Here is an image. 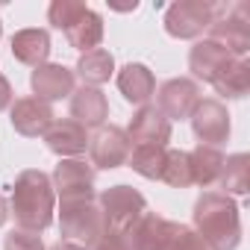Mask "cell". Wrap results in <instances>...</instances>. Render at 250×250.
<instances>
[{
	"instance_id": "28",
	"label": "cell",
	"mask_w": 250,
	"mask_h": 250,
	"mask_svg": "<svg viewBox=\"0 0 250 250\" xmlns=\"http://www.w3.org/2000/svg\"><path fill=\"white\" fill-rule=\"evenodd\" d=\"M3 250H44V241L39 232H27V229H12L3 241Z\"/></svg>"
},
{
	"instance_id": "15",
	"label": "cell",
	"mask_w": 250,
	"mask_h": 250,
	"mask_svg": "<svg viewBox=\"0 0 250 250\" xmlns=\"http://www.w3.org/2000/svg\"><path fill=\"white\" fill-rule=\"evenodd\" d=\"M109 118V103L100 88L83 85L71 94V121H77L85 130H100L103 121Z\"/></svg>"
},
{
	"instance_id": "4",
	"label": "cell",
	"mask_w": 250,
	"mask_h": 250,
	"mask_svg": "<svg viewBox=\"0 0 250 250\" xmlns=\"http://www.w3.org/2000/svg\"><path fill=\"white\" fill-rule=\"evenodd\" d=\"M209 39L227 47L235 59H244L250 50V6L244 0L229 6H218L209 24Z\"/></svg>"
},
{
	"instance_id": "34",
	"label": "cell",
	"mask_w": 250,
	"mask_h": 250,
	"mask_svg": "<svg viewBox=\"0 0 250 250\" xmlns=\"http://www.w3.org/2000/svg\"><path fill=\"white\" fill-rule=\"evenodd\" d=\"M0 36H3V24H0Z\"/></svg>"
},
{
	"instance_id": "23",
	"label": "cell",
	"mask_w": 250,
	"mask_h": 250,
	"mask_svg": "<svg viewBox=\"0 0 250 250\" xmlns=\"http://www.w3.org/2000/svg\"><path fill=\"white\" fill-rule=\"evenodd\" d=\"M215 91L227 100H241L250 88V62L247 59H232L229 65H224V71L212 80Z\"/></svg>"
},
{
	"instance_id": "20",
	"label": "cell",
	"mask_w": 250,
	"mask_h": 250,
	"mask_svg": "<svg viewBox=\"0 0 250 250\" xmlns=\"http://www.w3.org/2000/svg\"><path fill=\"white\" fill-rule=\"evenodd\" d=\"M74 74L83 80V85H91V88H97V85L109 83V77L115 74V56H112L109 50H103V47H97V50H88V53H83V56L77 59V68H74Z\"/></svg>"
},
{
	"instance_id": "14",
	"label": "cell",
	"mask_w": 250,
	"mask_h": 250,
	"mask_svg": "<svg viewBox=\"0 0 250 250\" xmlns=\"http://www.w3.org/2000/svg\"><path fill=\"white\" fill-rule=\"evenodd\" d=\"M30 85H33V94L39 100L53 103V100H62V97L74 94V71L65 68V65H56V62H44L33 71Z\"/></svg>"
},
{
	"instance_id": "6",
	"label": "cell",
	"mask_w": 250,
	"mask_h": 250,
	"mask_svg": "<svg viewBox=\"0 0 250 250\" xmlns=\"http://www.w3.org/2000/svg\"><path fill=\"white\" fill-rule=\"evenodd\" d=\"M215 9L218 6L209 0H177L165 12V30L174 39H197L203 30H209Z\"/></svg>"
},
{
	"instance_id": "19",
	"label": "cell",
	"mask_w": 250,
	"mask_h": 250,
	"mask_svg": "<svg viewBox=\"0 0 250 250\" xmlns=\"http://www.w3.org/2000/svg\"><path fill=\"white\" fill-rule=\"evenodd\" d=\"M12 56L24 65H44L50 56V33L47 30H18L12 36Z\"/></svg>"
},
{
	"instance_id": "18",
	"label": "cell",
	"mask_w": 250,
	"mask_h": 250,
	"mask_svg": "<svg viewBox=\"0 0 250 250\" xmlns=\"http://www.w3.org/2000/svg\"><path fill=\"white\" fill-rule=\"evenodd\" d=\"M118 88H121L124 100H130L136 106H147V100L156 94V77L147 65L130 62L118 71Z\"/></svg>"
},
{
	"instance_id": "16",
	"label": "cell",
	"mask_w": 250,
	"mask_h": 250,
	"mask_svg": "<svg viewBox=\"0 0 250 250\" xmlns=\"http://www.w3.org/2000/svg\"><path fill=\"white\" fill-rule=\"evenodd\" d=\"M232 59H235V56H232L227 47H221L218 42L200 39V42H194V47H191V53H188V68H191L194 80L212 83V80L224 71V65H229Z\"/></svg>"
},
{
	"instance_id": "27",
	"label": "cell",
	"mask_w": 250,
	"mask_h": 250,
	"mask_svg": "<svg viewBox=\"0 0 250 250\" xmlns=\"http://www.w3.org/2000/svg\"><path fill=\"white\" fill-rule=\"evenodd\" d=\"M85 9H88V6L80 3V0H53L50 9H47V21H50V27H56V30L65 33Z\"/></svg>"
},
{
	"instance_id": "11",
	"label": "cell",
	"mask_w": 250,
	"mask_h": 250,
	"mask_svg": "<svg viewBox=\"0 0 250 250\" xmlns=\"http://www.w3.org/2000/svg\"><path fill=\"white\" fill-rule=\"evenodd\" d=\"M200 103V85L188 77H174L168 83L159 85V112L168 121H183L194 112V106Z\"/></svg>"
},
{
	"instance_id": "32",
	"label": "cell",
	"mask_w": 250,
	"mask_h": 250,
	"mask_svg": "<svg viewBox=\"0 0 250 250\" xmlns=\"http://www.w3.org/2000/svg\"><path fill=\"white\" fill-rule=\"evenodd\" d=\"M50 250H88V247H80V244H71V241H62V238H59Z\"/></svg>"
},
{
	"instance_id": "7",
	"label": "cell",
	"mask_w": 250,
	"mask_h": 250,
	"mask_svg": "<svg viewBox=\"0 0 250 250\" xmlns=\"http://www.w3.org/2000/svg\"><path fill=\"white\" fill-rule=\"evenodd\" d=\"M180 229H183V224H177V221H168L156 212H142L139 221L124 235H127L133 250H168Z\"/></svg>"
},
{
	"instance_id": "8",
	"label": "cell",
	"mask_w": 250,
	"mask_h": 250,
	"mask_svg": "<svg viewBox=\"0 0 250 250\" xmlns=\"http://www.w3.org/2000/svg\"><path fill=\"white\" fill-rule=\"evenodd\" d=\"M188 118H191V130L200 145L218 147L229 139V112L221 100H215V97L200 100Z\"/></svg>"
},
{
	"instance_id": "1",
	"label": "cell",
	"mask_w": 250,
	"mask_h": 250,
	"mask_svg": "<svg viewBox=\"0 0 250 250\" xmlns=\"http://www.w3.org/2000/svg\"><path fill=\"white\" fill-rule=\"evenodd\" d=\"M194 232L209 250H235L241 241V215L229 194L203 191L194 203Z\"/></svg>"
},
{
	"instance_id": "24",
	"label": "cell",
	"mask_w": 250,
	"mask_h": 250,
	"mask_svg": "<svg viewBox=\"0 0 250 250\" xmlns=\"http://www.w3.org/2000/svg\"><path fill=\"white\" fill-rule=\"evenodd\" d=\"M224 194H247L250 191V156L247 153H232L224 159V171L218 177Z\"/></svg>"
},
{
	"instance_id": "10",
	"label": "cell",
	"mask_w": 250,
	"mask_h": 250,
	"mask_svg": "<svg viewBox=\"0 0 250 250\" xmlns=\"http://www.w3.org/2000/svg\"><path fill=\"white\" fill-rule=\"evenodd\" d=\"M50 183H53V191L59 194V200L94 197V168L85 165L83 159H59Z\"/></svg>"
},
{
	"instance_id": "13",
	"label": "cell",
	"mask_w": 250,
	"mask_h": 250,
	"mask_svg": "<svg viewBox=\"0 0 250 250\" xmlns=\"http://www.w3.org/2000/svg\"><path fill=\"white\" fill-rule=\"evenodd\" d=\"M130 142L136 145H153V147H165L171 142V121L156 109V106H139V112L130 121L127 130Z\"/></svg>"
},
{
	"instance_id": "2",
	"label": "cell",
	"mask_w": 250,
	"mask_h": 250,
	"mask_svg": "<svg viewBox=\"0 0 250 250\" xmlns=\"http://www.w3.org/2000/svg\"><path fill=\"white\" fill-rule=\"evenodd\" d=\"M53 209H56V191L53 183L44 171L27 168L18 174L12 186V212L18 227L27 232H44L53 224Z\"/></svg>"
},
{
	"instance_id": "25",
	"label": "cell",
	"mask_w": 250,
	"mask_h": 250,
	"mask_svg": "<svg viewBox=\"0 0 250 250\" xmlns=\"http://www.w3.org/2000/svg\"><path fill=\"white\" fill-rule=\"evenodd\" d=\"M165 156L168 147H153V145H136L130 150V168L147 180H162V168H165Z\"/></svg>"
},
{
	"instance_id": "9",
	"label": "cell",
	"mask_w": 250,
	"mask_h": 250,
	"mask_svg": "<svg viewBox=\"0 0 250 250\" xmlns=\"http://www.w3.org/2000/svg\"><path fill=\"white\" fill-rule=\"evenodd\" d=\"M130 150H133V142H130L127 130H121V127H100L94 133V139H88L91 165H97L103 171L127 165Z\"/></svg>"
},
{
	"instance_id": "26",
	"label": "cell",
	"mask_w": 250,
	"mask_h": 250,
	"mask_svg": "<svg viewBox=\"0 0 250 250\" xmlns=\"http://www.w3.org/2000/svg\"><path fill=\"white\" fill-rule=\"evenodd\" d=\"M162 183H168L174 188L194 186V180H191V162H188V153L186 150H168L165 168H162Z\"/></svg>"
},
{
	"instance_id": "21",
	"label": "cell",
	"mask_w": 250,
	"mask_h": 250,
	"mask_svg": "<svg viewBox=\"0 0 250 250\" xmlns=\"http://www.w3.org/2000/svg\"><path fill=\"white\" fill-rule=\"evenodd\" d=\"M65 36H68V44L77 47V50H83V53L97 50L100 42H103V18H100L94 9H85V12L65 30Z\"/></svg>"
},
{
	"instance_id": "22",
	"label": "cell",
	"mask_w": 250,
	"mask_h": 250,
	"mask_svg": "<svg viewBox=\"0 0 250 250\" xmlns=\"http://www.w3.org/2000/svg\"><path fill=\"white\" fill-rule=\"evenodd\" d=\"M224 153L218 147H209V145H197L191 153H188V162H191V180L203 188L215 186L221 171H224Z\"/></svg>"
},
{
	"instance_id": "5",
	"label": "cell",
	"mask_w": 250,
	"mask_h": 250,
	"mask_svg": "<svg viewBox=\"0 0 250 250\" xmlns=\"http://www.w3.org/2000/svg\"><path fill=\"white\" fill-rule=\"evenodd\" d=\"M97 206L103 212L106 229L112 232H127L142 212H147V200L142 191H136L133 186H112L106 191H100Z\"/></svg>"
},
{
	"instance_id": "3",
	"label": "cell",
	"mask_w": 250,
	"mask_h": 250,
	"mask_svg": "<svg viewBox=\"0 0 250 250\" xmlns=\"http://www.w3.org/2000/svg\"><path fill=\"white\" fill-rule=\"evenodd\" d=\"M59 229H62V241L91 247L106 232V221H103V212H100L97 200L94 197L62 200V206H59Z\"/></svg>"
},
{
	"instance_id": "33",
	"label": "cell",
	"mask_w": 250,
	"mask_h": 250,
	"mask_svg": "<svg viewBox=\"0 0 250 250\" xmlns=\"http://www.w3.org/2000/svg\"><path fill=\"white\" fill-rule=\"evenodd\" d=\"M9 221V203L3 200V194H0V227H3Z\"/></svg>"
},
{
	"instance_id": "12",
	"label": "cell",
	"mask_w": 250,
	"mask_h": 250,
	"mask_svg": "<svg viewBox=\"0 0 250 250\" xmlns=\"http://www.w3.org/2000/svg\"><path fill=\"white\" fill-rule=\"evenodd\" d=\"M9 121H12L15 133H21L27 139H39L50 130L56 115H53V106L39 100V97H18L12 112H9Z\"/></svg>"
},
{
	"instance_id": "17",
	"label": "cell",
	"mask_w": 250,
	"mask_h": 250,
	"mask_svg": "<svg viewBox=\"0 0 250 250\" xmlns=\"http://www.w3.org/2000/svg\"><path fill=\"white\" fill-rule=\"evenodd\" d=\"M44 142H47V147H50L56 156L71 159V156L85 153V147H88V133H85V127H80L77 121L62 118V121H53V124H50V130L44 133Z\"/></svg>"
},
{
	"instance_id": "29",
	"label": "cell",
	"mask_w": 250,
	"mask_h": 250,
	"mask_svg": "<svg viewBox=\"0 0 250 250\" xmlns=\"http://www.w3.org/2000/svg\"><path fill=\"white\" fill-rule=\"evenodd\" d=\"M168 250H209V247L203 244V238H200L194 229L183 227V229L174 235V241H171V247H168Z\"/></svg>"
},
{
	"instance_id": "30",
	"label": "cell",
	"mask_w": 250,
	"mask_h": 250,
	"mask_svg": "<svg viewBox=\"0 0 250 250\" xmlns=\"http://www.w3.org/2000/svg\"><path fill=\"white\" fill-rule=\"evenodd\" d=\"M88 250H133L130 247V241H127V235L124 232H112V229H106Z\"/></svg>"
},
{
	"instance_id": "31",
	"label": "cell",
	"mask_w": 250,
	"mask_h": 250,
	"mask_svg": "<svg viewBox=\"0 0 250 250\" xmlns=\"http://www.w3.org/2000/svg\"><path fill=\"white\" fill-rule=\"evenodd\" d=\"M9 106H12V85H9V80L3 77V71H0V112L9 109Z\"/></svg>"
}]
</instances>
